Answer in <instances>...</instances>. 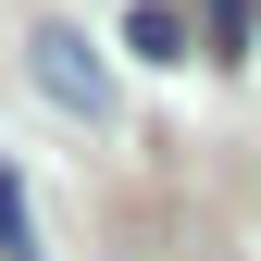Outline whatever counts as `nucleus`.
Segmentation results:
<instances>
[{"instance_id":"1","label":"nucleus","mask_w":261,"mask_h":261,"mask_svg":"<svg viewBox=\"0 0 261 261\" xmlns=\"http://www.w3.org/2000/svg\"><path fill=\"white\" fill-rule=\"evenodd\" d=\"M25 75H38V100H50V112L112 124V62L87 50V25H38V38H25Z\"/></svg>"},{"instance_id":"2","label":"nucleus","mask_w":261,"mask_h":261,"mask_svg":"<svg viewBox=\"0 0 261 261\" xmlns=\"http://www.w3.org/2000/svg\"><path fill=\"white\" fill-rule=\"evenodd\" d=\"M124 50L137 62H187V13L174 0H137V13H124Z\"/></svg>"},{"instance_id":"3","label":"nucleus","mask_w":261,"mask_h":261,"mask_svg":"<svg viewBox=\"0 0 261 261\" xmlns=\"http://www.w3.org/2000/svg\"><path fill=\"white\" fill-rule=\"evenodd\" d=\"M0 261H38V224H25V187L0 174Z\"/></svg>"}]
</instances>
